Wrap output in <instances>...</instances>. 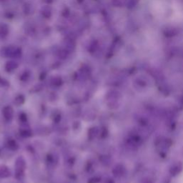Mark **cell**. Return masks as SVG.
I'll return each mask as SVG.
<instances>
[{
  "label": "cell",
  "mask_w": 183,
  "mask_h": 183,
  "mask_svg": "<svg viewBox=\"0 0 183 183\" xmlns=\"http://www.w3.org/2000/svg\"><path fill=\"white\" fill-rule=\"evenodd\" d=\"M19 120L21 121V122H27V116L25 113L22 112L19 115Z\"/></svg>",
  "instance_id": "10"
},
{
  "label": "cell",
  "mask_w": 183,
  "mask_h": 183,
  "mask_svg": "<svg viewBox=\"0 0 183 183\" xmlns=\"http://www.w3.org/2000/svg\"><path fill=\"white\" fill-rule=\"evenodd\" d=\"M100 180H101L100 178L95 177H92L91 178V179L89 180V181L87 182V183H98L100 182Z\"/></svg>",
  "instance_id": "12"
},
{
  "label": "cell",
  "mask_w": 183,
  "mask_h": 183,
  "mask_svg": "<svg viewBox=\"0 0 183 183\" xmlns=\"http://www.w3.org/2000/svg\"><path fill=\"white\" fill-rule=\"evenodd\" d=\"M2 114L4 115V117L7 121L12 120L14 116V110L11 106H6L4 107L2 110Z\"/></svg>",
  "instance_id": "4"
},
{
  "label": "cell",
  "mask_w": 183,
  "mask_h": 183,
  "mask_svg": "<svg viewBox=\"0 0 183 183\" xmlns=\"http://www.w3.org/2000/svg\"><path fill=\"white\" fill-rule=\"evenodd\" d=\"M53 84L55 86H59L61 84V81L60 79H56L55 80L53 81Z\"/></svg>",
  "instance_id": "14"
},
{
  "label": "cell",
  "mask_w": 183,
  "mask_h": 183,
  "mask_svg": "<svg viewBox=\"0 0 183 183\" xmlns=\"http://www.w3.org/2000/svg\"><path fill=\"white\" fill-rule=\"evenodd\" d=\"M107 132H107V128H102L101 130V131H99V135H100V137L102 138H104L107 137Z\"/></svg>",
  "instance_id": "11"
},
{
  "label": "cell",
  "mask_w": 183,
  "mask_h": 183,
  "mask_svg": "<svg viewBox=\"0 0 183 183\" xmlns=\"http://www.w3.org/2000/svg\"><path fill=\"white\" fill-rule=\"evenodd\" d=\"M112 174L117 178H121L125 176L126 167L122 164H117L112 170Z\"/></svg>",
  "instance_id": "2"
},
{
  "label": "cell",
  "mask_w": 183,
  "mask_h": 183,
  "mask_svg": "<svg viewBox=\"0 0 183 183\" xmlns=\"http://www.w3.org/2000/svg\"><path fill=\"white\" fill-rule=\"evenodd\" d=\"M99 134V130L97 127H93L89 129L88 130V138L90 140L95 139Z\"/></svg>",
  "instance_id": "6"
},
{
  "label": "cell",
  "mask_w": 183,
  "mask_h": 183,
  "mask_svg": "<svg viewBox=\"0 0 183 183\" xmlns=\"http://www.w3.org/2000/svg\"><path fill=\"white\" fill-rule=\"evenodd\" d=\"M61 121V115L59 114L56 115L54 117V122L56 123H59Z\"/></svg>",
  "instance_id": "13"
},
{
  "label": "cell",
  "mask_w": 183,
  "mask_h": 183,
  "mask_svg": "<svg viewBox=\"0 0 183 183\" xmlns=\"http://www.w3.org/2000/svg\"><path fill=\"white\" fill-rule=\"evenodd\" d=\"M24 102H25V98H24V97L22 95H17V96L15 97V101H14L15 104L17 106L21 105V104H24Z\"/></svg>",
  "instance_id": "8"
},
{
  "label": "cell",
  "mask_w": 183,
  "mask_h": 183,
  "mask_svg": "<svg viewBox=\"0 0 183 183\" xmlns=\"http://www.w3.org/2000/svg\"><path fill=\"white\" fill-rule=\"evenodd\" d=\"M105 183H115V181H114L113 180H112V179H108V180H106Z\"/></svg>",
  "instance_id": "15"
},
{
  "label": "cell",
  "mask_w": 183,
  "mask_h": 183,
  "mask_svg": "<svg viewBox=\"0 0 183 183\" xmlns=\"http://www.w3.org/2000/svg\"><path fill=\"white\" fill-rule=\"evenodd\" d=\"M183 169V165L181 162H177L174 164H171L170 169H169V173L172 176L176 177L182 172Z\"/></svg>",
  "instance_id": "3"
},
{
  "label": "cell",
  "mask_w": 183,
  "mask_h": 183,
  "mask_svg": "<svg viewBox=\"0 0 183 183\" xmlns=\"http://www.w3.org/2000/svg\"><path fill=\"white\" fill-rule=\"evenodd\" d=\"M26 168V162L22 156H19L17 158L15 162V169H16V178L17 180L22 179L24 177V170Z\"/></svg>",
  "instance_id": "1"
},
{
  "label": "cell",
  "mask_w": 183,
  "mask_h": 183,
  "mask_svg": "<svg viewBox=\"0 0 183 183\" xmlns=\"http://www.w3.org/2000/svg\"><path fill=\"white\" fill-rule=\"evenodd\" d=\"M20 135L21 136L24 137H30L32 135V133L28 129H24V130H21L20 131Z\"/></svg>",
  "instance_id": "9"
},
{
  "label": "cell",
  "mask_w": 183,
  "mask_h": 183,
  "mask_svg": "<svg viewBox=\"0 0 183 183\" xmlns=\"http://www.w3.org/2000/svg\"><path fill=\"white\" fill-rule=\"evenodd\" d=\"M7 144L8 148H10L11 150H17L18 149V147H19L18 144L15 139H10V140H8Z\"/></svg>",
  "instance_id": "7"
},
{
  "label": "cell",
  "mask_w": 183,
  "mask_h": 183,
  "mask_svg": "<svg viewBox=\"0 0 183 183\" xmlns=\"http://www.w3.org/2000/svg\"><path fill=\"white\" fill-rule=\"evenodd\" d=\"M11 172L6 165H0V177L7 178L10 177Z\"/></svg>",
  "instance_id": "5"
}]
</instances>
